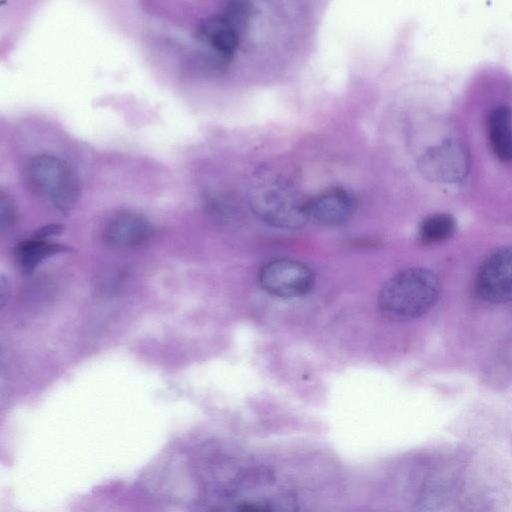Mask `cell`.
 <instances>
[{
  "instance_id": "cell-8",
  "label": "cell",
  "mask_w": 512,
  "mask_h": 512,
  "mask_svg": "<svg viewBox=\"0 0 512 512\" xmlns=\"http://www.w3.org/2000/svg\"><path fill=\"white\" fill-rule=\"evenodd\" d=\"M462 482V469L454 459L436 464L420 487L418 506L424 510H438L446 506L458 493Z\"/></svg>"
},
{
  "instance_id": "cell-11",
  "label": "cell",
  "mask_w": 512,
  "mask_h": 512,
  "mask_svg": "<svg viewBox=\"0 0 512 512\" xmlns=\"http://www.w3.org/2000/svg\"><path fill=\"white\" fill-rule=\"evenodd\" d=\"M488 138L500 161L512 160V111L507 106L495 107L488 116Z\"/></svg>"
},
{
  "instance_id": "cell-6",
  "label": "cell",
  "mask_w": 512,
  "mask_h": 512,
  "mask_svg": "<svg viewBox=\"0 0 512 512\" xmlns=\"http://www.w3.org/2000/svg\"><path fill=\"white\" fill-rule=\"evenodd\" d=\"M258 282L271 295L294 298L311 290L314 274L306 264L298 260L281 258L272 260L261 268Z\"/></svg>"
},
{
  "instance_id": "cell-16",
  "label": "cell",
  "mask_w": 512,
  "mask_h": 512,
  "mask_svg": "<svg viewBox=\"0 0 512 512\" xmlns=\"http://www.w3.org/2000/svg\"><path fill=\"white\" fill-rule=\"evenodd\" d=\"M489 503L482 496L468 498L458 512H489Z\"/></svg>"
},
{
  "instance_id": "cell-10",
  "label": "cell",
  "mask_w": 512,
  "mask_h": 512,
  "mask_svg": "<svg viewBox=\"0 0 512 512\" xmlns=\"http://www.w3.org/2000/svg\"><path fill=\"white\" fill-rule=\"evenodd\" d=\"M151 234V225L142 215L119 212L106 222L103 237L107 244L116 248H131L144 243Z\"/></svg>"
},
{
  "instance_id": "cell-17",
  "label": "cell",
  "mask_w": 512,
  "mask_h": 512,
  "mask_svg": "<svg viewBox=\"0 0 512 512\" xmlns=\"http://www.w3.org/2000/svg\"><path fill=\"white\" fill-rule=\"evenodd\" d=\"M61 230H62V227L59 226V225L45 226V227H42L41 229H39L36 232V234H35L36 236L35 237L37 239H42L43 240V238H45V237H48V236L60 233Z\"/></svg>"
},
{
  "instance_id": "cell-5",
  "label": "cell",
  "mask_w": 512,
  "mask_h": 512,
  "mask_svg": "<svg viewBox=\"0 0 512 512\" xmlns=\"http://www.w3.org/2000/svg\"><path fill=\"white\" fill-rule=\"evenodd\" d=\"M420 174L427 180L457 183L466 178L470 156L462 143L446 140L427 149L417 163Z\"/></svg>"
},
{
  "instance_id": "cell-4",
  "label": "cell",
  "mask_w": 512,
  "mask_h": 512,
  "mask_svg": "<svg viewBox=\"0 0 512 512\" xmlns=\"http://www.w3.org/2000/svg\"><path fill=\"white\" fill-rule=\"evenodd\" d=\"M25 175L32 190L57 210L66 213L76 204L78 182L62 159L50 154L36 155L28 161Z\"/></svg>"
},
{
  "instance_id": "cell-13",
  "label": "cell",
  "mask_w": 512,
  "mask_h": 512,
  "mask_svg": "<svg viewBox=\"0 0 512 512\" xmlns=\"http://www.w3.org/2000/svg\"><path fill=\"white\" fill-rule=\"evenodd\" d=\"M455 219L447 213L426 217L419 226V237L424 243H438L449 239L455 232Z\"/></svg>"
},
{
  "instance_id": "cell-3",
  "label": "cell",
  "mask_w": 512,
  "mask_h": 512,
  "mask_svg": "<svg viewBox=\"0 0 512 512\" xmlns=\"http://www.w3.org/2000/svg\"><path fill=\"white\" fill-rule=\"evenodd\" d=\"M251 7L243 1H230L222 10L204 19L197 27L196 38L209 50L218 68L234 57L242 32L249 23Z\"/></svg>"
},
{
  "instance_id": "cell-2",
  "label": "cell",
  "mask_w": 512,
  "mask_h": 512,
  "mask_svg": "<svg viewBox=\"0 0 512 512\" xmlns=\"http://www.w3.org/2000/svg\"><path fill=\"white\" fill-rule=\"evenodd\" d=\"M248 202L253 213L266 224L281 229H298L308 221L306 200L284 179L260 176L251 185Z\"/></svg>"
},
{
  "instance_id": "cell-7",
  "label": "cell",
  "mask_w": 512,
  "mask_h": 512,
  "mask_svg": "<svg viewBox=\"0 0 512 512\" xmlns=\"http://www.w3.org/2000/svg\"><path fill=\"white\" fill-rule=\"evenodd\" d=\"M475 287L478 295L490 303L512 301V246L492 253L481 265Z\"/></svg>"
},
{
  "instance_id": "cell-12",
  "label": "cell",
  "mask_w": 512,
  "mask_h": 512,
  "mask_svg": "<svg viewBox=\"0 0 512 512\" xmlns=\"http://www.w3.org/2000/svg\"><path fill=\"white\" fill-rule=\"evenodd\" d=\"M67 250L69 249L65 246L35 238L20 242L16 248V256L23 271L29 273L45 259Z\"/></svg>"
},
{
  "instance_id": "cell-9",
  "label": "cell",
  "mask_w": 512,
  "mask_h": 512,
  "mask_svg": "<svg viewBox=\"0 0 512 512\" xmlns=\"http://www.w3.org/2000/svg\"><path fill=\"white\" fill-rule=\"evenodd\" d=\"M355 208L352 195L345 189L334 187L306 200L308 221L334 226L348 220Z\"/></svg>"
},
{
  "instance_id": "cell-14",
  "label": "cell",
  "mask_w": 512,
  "mask_h": 512,
  "mask_svg": "<svg viewBox=\"0 0 512 512\" xmlns=\"http://www.w3.org/2000/svg\"><path fill=\"white\" fill-rule=\"evenodd\" d=\"M16 210L13 201L5 193L0 194V227L9 230L15 223Z\"/></svg>"
},
{
  "instance_id": "cell-1",
  "label": "cell",
  "mask_w": 512,
  "mask_h": 512,
  "mask_svg": "<svg viewBox=\"0 0 512 512\" xmlns=\"http://www.w3.org/2000/svg\"><path fill=\"white\" fill-rule=\"evenodd\" d=\"M441 284L430 269L413 267L400 271L381 288L378 307L393 321H409L429 311L437 301Z\"/></svg>"
},
{
  "instance_id": "cell-15",
  "label": "cell",
  "mask_w": 512,
  "mask_h": 512,
  "mask_svg": "<svg viewBox=\"0 0 512 512\" xmlns=\"http://www.w3.org/2000/svg\"><path fill=\"white\" fill-rule=\"evenodd\" d=\"M266 508L267 512H298L296 499L289 493L276 496Z\"/></svg>"
}]
</instances>
